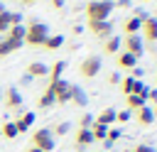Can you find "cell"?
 <instances>
[{"label": "cell", "mask_w": 157, "mask_h": 152, "mask_svg": "<svg viewBox=\"0 0 157 152\" xmlns=\"http://www.w3.org/2000/svg\"><path fill=\"white\" fill-rule=\"evenodd\" d=\"M47 37H49V29H47V22H39V20H32V22H29V27L25 29V44H29V47H42Z\"/></svg>", "instance_id": "6da1fadb"}, {"label": "cell", "mask_w": 157, "mask_h": 152, "mask_svg": "<svg viewBox=\"0 0 157 152\" xmlns=\"http://www.w3.org/2000/svg\"><path fill=\"white\" fill-rule=\"evenodd\" d=\"M113 12V0H91L86 5V15L88 20L93 22H101V20H108Z\"/></svg>", "instance_id": "7a4b0ae2"}, {"label": "cell", "mask_w": 157, "mask_h": 152, "mask_svg": "<svg viewBox=\"0 0 157 152\" xmlns=\"http://www.w3.org/2000/svg\"><path fill=\"white\" fill-rule=\"evenodd\" d=\"M32 147H37L39 152H52L54 150V135L49 127H39L32 132Z\"/></svg>", "instance_id": "3957f363"}, {"label": "cell", "mask_w": 157, "mask_h": 152, "mask_svg": "<svg viewBox=\"0 0 157 152\" xmlns=\"http://www.w3.org/2000/svg\"><path fill=\"white\" fill-rule=\"evenodd\" d=\"M47 88L52 91V96H54V103L64 105V103H69V101H71V83H69V81L59 78V81H52Z\"/></svg>", "instance_id": "277c9868"}, {"label": "cell", "mask_w": 157, "mask_h": 152, "mask_svg": "<svg viewBox=\"0 0 157 152\" xmlns=\"http://www.w3.org/2000/svg\"><path fill=\"white\" fill-rule=\"evenodd\" d=\"M101 69H103V61H101V56H96V54H91V56H86V59L81 61V76H83V78L98 76Z\"/></svg>", "instance_id": "5b68a950"}, {"label": "cell", "mask_w": 157, "mask_h": 152, "mask_svg": "<svg viewBox=\"0 0 157 152\" xmlns=\"http://www.w3.org/2000/svg\"><path fill=\"white\" fill-rule=\"evenodd\" d=\"M88 29H91L98 39H108V37H113V22H110V20H101V22L88 20Z\"/></svg>", "instance_id": "8992f818"}, {"label": "cell", "mask_w": 157, "mask_h": 152, "mask_svg": "<svg viewBox=\"0 0 157 152\" xmlns=\"http://www.w3.org/2000/svg\"><path fill=\"white\" fill-rule=\"evenodd\" d=\"M2 101H5V105H7L10 110H20V108H22V93H20V88H17V86L5 88V91H2Z\"/></svg>", "instance_id": "52a82bcc"}, {"label": "cell", "mask_w": 157, "mask_h": 152, "mask_svg": "<svg viewBox=\"0 0 157 152\" xmlns=\"http://www.w3.org/2000/svg\"><path fill=\"white\" fill-rule=\"evenodd\" d=\"M123 44H125V51H128V54H132L135 59H140V56H142V51H145L142 39H140L137 34H128V37L123 39Z\"/></svg>", "instance_id": "ba28073f"}, {"label": "cell", "mask_w": 157, "mask_h": 152, "mask_svg": "<svg viewBox=\"0 0 157 152\" xmlns=\"http://www.w3.org/2000/svg\"><path fill=\"white\" fill-rule=\"evenodd\" d=\"M91 142H93L91 130H88V127H78L76 135H74V145H76V150H83V147H88Z\"/></svg>", "instance_id": "9c48e42d"}, {"label": "cell", "mask_w": 157, "mask_h": 152, "mask_svg": "<svg viewBox=\"0 0 157 152\" xmlns=\"http://www.w3.org/2000/svg\"><path fill=\"white\" fill-rule=\"evenodd\" d=\"M27 76L29 78H44V76H49V66L44 61H32L27 66Z\"/></svg>", "instance_id": "30bf717a"}, {"label": "cell", "mask_w": 157, "mask_h": 152, "mask_svg": "<svg viewBox=\"0 0 157 152\" xmlns=\"http://www.w3.org/2000/svg\"><path fill=\"white\" fill-rule=\"evenodd\" d=\"M15 123V127H17V135L20 132H27L29 127H32V123H34V113H22L17 120H12Z\"/></svg>", "instance_id": "8fae6325"}, {"label": "cell", "mask_w": 157, "mask_h": 152, "mask_svg": "<svg viewBox=\"0 0 157 152\" xmlns=\"http://www.w3.org/2000/svg\"><path fill=\"white\" fill-rule=\"evenodd\" d=\"M142 29H145V37L150 42H157V17H145L142 20Z\"/></svg>", "instance_id": "7c38bea8"}, {"label": "cell", "mask_w": 157, "mask_h": 152, "mask_svg": "<svg viewBox=\"0 0 157 152\" xmlns=\"http://www.w3.org/2000/svg\"><path fill=\"white\" fill-rule=\"evenodd\" d=\"M135 118H137L140 125H152V123H155V113H152V108H147V105L137 108V110H135Z\"/></svg>", "instance_id": "4fadbf2b"}, {"label": "cell", "mask_w": 157, "mask_h": 152, "mask_svg": "<svg viewBox=\"0 0 157 152\" xmlns=\"http://www.w3.org/2000/svg\"><path fill=\"white\" fill-rule=\"evenodd\" d=\"M20 47H22V42H15V39L5 37V39L0 42V56H7V54H12V51H17Z\"/></svg>", "instance_id": "5bb4252c"}, {"label": "cell", "mask_w": 157, "mask_h": 152, "mask_svg": "<svg viewBox=\"0 0 157 152\" xmlns=\"http://www.w3.org/2000/svg\"><path fill=\"white\" fill-rule=\"evenodd\" d=\"M93 120L101 123V125H105V127H110V125L115 123V110H113V108H105V110H101L98 118H93Z\"/></svg>", "instance_id": "9a60e30c"}, {"label": "cell", "mask_w": 157, "mask_h": 152, "mask_svg": "<svg viewBox=\"0 0 157 152\" xmlns=\"http://www.w3.org/2000/svg\"><path fill=\"white\" fill-rule=\"evenodd\" d=\"M71 101H74L76 105L83 108V105L88 103V96H86V91H83L81 86H71Z\"/></svg>", "instance_id": "2e32d148"}, {"label": "cell", "mask_w": 157, "mask_h": 152, "mask_svg": "<svg viewBox=\"0 0 157 152\" xmlns=\"http://www.w3.org/2000/svg\"><path fill=\"white\" fill-rule=\"evenodd\" d=\"M140 29H142V20H140L137 15H132V17L125 20V32H128V34H137Z\"/></svg>", "instance_id": "e0dca14e"}, {"label": "cell", "mask_w": 157, "mask_h": 152, "mask_svg": "<svg viewBox=\"0 0 157 152\" xmlns=\"http://www.w3.org/2000/svg\"><path fill=\"white\" fill-rule=\"evenodd\" d=\"M118 66H120V69H135V66H137V59H135L132 54L123 51V54H118Z\"/></svg>", "instance_id": "ac0fdd59"}, {"label": "cell", "mask_w": 157, "mask_h": 152, "mask_svg": "<svg viewBox=\"0 0 157 152\" xmlns=\"http://www.w3.org/2000/svg\"><path fill=\"white\" fill-rule=\"evenodd\" d=\"M125 103H128V110H130V113H135V110H137V108H142L147 101H145V98H140V96H135V93H130V96H125Z\"/></svg>", "instance_id": "d6986e66"}, {"label": "cell", "mask_w": 157, "mask_h": 152, "mask_svg": "<svg viewBox=\"0 0 157 152\" xmlns=\"http://www.w3.org/2000/svg\"><path fill=\"white\" fill-rule=\"evenodd\" d=\"M61 44H64V37H61V34H49V37L44 39V44H42V47H47L49 51H54V49H59Z\"/></svg>", "instance_id": "ffe728a7"}, {"label": "cell", "mask_w": 157, "mask_h": 152, "mask_svg": "<svg viewBox=\"0 0 157 152\" xmlns=\"http://www.w3.org/2000/svg\"><path fill=\"white\" fill-rule=\"evenodd\" d=\"M120 44H123V39H120V37H108V39H105V44H103V49H105V54H118Z\"/></svg>", "instance_id": "44dd1931"}, {"label": "cell", "mask_w": 157, "mask_h": 152, "mask_svg": "<svg viewBox=\"0 0 157 152\" xmlns=\"http://www.w3.org/2000/svg\"><path fill=\"white\" fill-rule=\"evenodd\" d=\"M64 69H66V61H54V66L49 69V83L52 81H59L61 74H64Z\"/></svg>", "instance_id": "7402d4cb"}, {"label": "cell", "mask_w": 157, "mask_h": 152, "mask_svg": "<svg viewBox=\"0 0 157 152\" xmlns=\"http://www.w3.org/2000/svg\"><path fill=\"white\" fill-rule=\"evenodd\" d=\"M7 37L15 39V42H22V44H25V27H22V25H12V27L7 29Z\"/></svg>", "instance_id": "603a6c76"}, {"label": "cell", "mask_w": 157, "mask_h": 152, "mask_svg": "<svg viewBox=\"0 0 157 152\" xmlns=\"http://www.w3.org/2000/svg\"><path fill=\"white\" fill-rule=\"evenodd\" d=\"M37 105H39L42 110H47V108H52V105H56V103H54V96H52V91H49V88H47V91H44V93L39 96V101H37Z\"/></svg>", "instance_id": "cb8c5ba5"}, {"label": "cell", "mask_w": 157, "mask_h": 152, "mask_svg": "<svg viewBox=\"0 0 157 152\" xmlns=\"http://www.w3.org/2000/svg\"><path fill=\"white\" fill-rule=\"evenodd\" d=\"M88 130H91L93 140H105V132H108V127H105V125H101V123H96V120H93V125H91Z\"/></svg>", "instance_id": "d4e9b609"}, {"label": "cell", "mask_w": 157, "mask_h": 152, "mask_svg": "<svg viewBox=\"0 0 157 152\" xmlns=\"http://www.w3.org/2000/svg\"><path fill=\"white\" fill-rule=\"evenodd\" d=\"M0 132H2V137H5V140H15V137H17V127H15V123H12V120H10V123H5Z\"/></svg>", "instance_id": "484cf974"}, {"label": "cell", "mask_w": 157, "mask_h": 152, "mask_svg": "<svg viewBox=\"0 0 157 152\" xmlns=\"http://www.w3.org/2000/svg\"><path fill=\"white\" fill-rule=\"evenodd\" d=\"M12 27V12H0V32H7Z\"/></svg>", "instance_id": "4316f807"}, {"label": "cell", "mask_w": 157, "mask_h": 152, "mask_svg": "<svg viewBox=\"0 0 157 152\" xmlns=\"http://www.w3.org/2000/svg\"><path fill=\"white\" fill-rule=\"evenodd\" d=\"M120 88H123V93H125V96H130V93H132V88H135V78H132V76L120 78Z\"/></svg>", "instance_id": "83f0119b"}, {"label": "cell", "mask_w": 157, "mask_h": 152, "mask_svg": "<svg viewBox=\"0 0 157 152\" xmlns=\"http://www.w3.org/2000/svg\"><path fill=\"white\" fill-rule=\"evenodd\" d=\"M118 137H120V130L118 127H108V132H105V147H110Z\"/></svg>", "instance_id": "f1b7e54d"}, {"label": "cell", "mask_w": 157, "mask_h": 152, "mask_svg": "<svg viewBox=\"0 0 157 152\" xmlns=\"http://www.w3.org/2000/svg\"><path fill=\"white\" fill-rule=\"evenodd\" d=\"M69 127H71L69 123H56V125H54V130H52V135H59V137H61V135H66V132H69Z\"/></svg>", "instance_id": "f546056e"}, {"label": "cell", "mask_w": 157, "mask_h": 152, "mask_svg": "<svg viewBox=\"0 0 157 152\" xmlns=\"http://www.w3.org/2000/svg\"><path fill=\"white\" fill-rule=\"evenodd\" d=\"M130 115H132V113H130L128 108H125V110H115V123H128Z\"/></svg>", "instance_id": "4dcf8cb0"}, {"label": "cell", "mask_w": 157, "mask_h": 152, "mask_svg": "<svg viewBox=\"0 0 157 152\" xmlns=\"http://www.w3.org/2000/svg\"><path fill=\"white\" fill-rule=\"evenodd\" d=\"M91 125H93V115L91 113H83L78 118V127H91Z\"/></svg>", "instance_id": "1f68e13d"}, {"label": "cell", "mask_w": 157, "mask_h": 152, "mask_svg": "<svg viewBox=\"0 0 157 152\" xmlns=\"http://www.w3.org/2000/svg\"><path fill=\"white\" fill-rule=\"evenodd\" d=\"M130 152H157V150H155L152 145H135Z\"/></svg>", "instance_id": "d6a6232c"}, {"label": "cell", "mask_w": 157, "mask_h": 152, "mask_svg": "<svg viewBox=\"0 0 157 152\" xmlns=\"http://www.w3.org/2000/svg\"><path fill=\"white\" fill-rule=\"evenodd\" d=\"M108 83H110V86L120 83V76H118V74H110V76H108Z\"/></svg>", "instance_id": "836d02e7"}, {"label": "cell", "mask_w": 157, "mask_h": 152, "mask_svg": "<svg viewBox=\"0 0 157 152\" xmlns=\"http://www.w3.org/2000/svg\"><path fill=\"white\" fill-rule=\"evenodd\" d=\"M147 101H155V103H157V88H150V93H147Z\"/></svg>", "instance_id": "e575fe53"}, {"label": "cell", "mask_w": 157, "mask_h": 152, "mask_svg": "<svg viewBox=\"0 0 157 152\" xmlns=\"http://www.w3.org/2000/svg\"><path fill=\"white\" fill-rule=\"evenodd\" d=\"M12 25H22V15H17V12H12Z\"/></svg>", "instance_id": "d590c367"}, {"label": "cell", "mask_w": 157, "mask_h": 152, "mask_svg": "<svg viewBox=\"0 0 157 152\" xmlns=\"http://www.w3.org/2000/svg\"><path fill=\"white\" fill-rule=\"evenodd\" d=\"M52 7H54V10H61V7H64V0H52Z\"/></svg>", "instance_id": "8d00e7d4"}, {"label": "cell", "mask_w": 157, "mask_h": 152, "mask_svg": "<svg viewBox=\"0 0 157 152\" xmlns=\"http://www.w3.org/2000/svg\"><path fill=\"white\" fill-rule=\"evenodd\" d=\"M27 152H39V150H37V147H29V150H27Z\"/></svg>", "instance_id": "74e56055"}, {"label": "cell", "mask_w": 157, "mask_h": 152, "mask_svg": "<svg viewBox=\"0 0 157 152\" xmlns=\"http://www.w3.org/2000/svg\"><path fill=\"white\" fill-rule=\"evenodd\" d=\"M22 2H27V5H32V2H37V0H22Z\"/></svg>", "instance_id": "f35d334b"}, {"label": "cell", "mask_w": 157, "mask_h": 152, "mask_svg": "<svg viewBox=\"0 0 157 152\" xmlns=\"http://www.w3.org/2000/svg\"><path fill=\"white\" fill-rule=\"evenodd\" d=\"M0 12H5V5H2V2H0Z\"/></svg>", "instance_id": "ab89813d"}, {"label": "cell", "mask_w": 157, "mask_h": 152, "mask_svg": "<svg viewBox=\"0 0 157 152\" xmlns=\"http://www.w3.org/2000/svg\"><path fill=\"white\" fill-rule=\"evenodd\" d=\"M0 101H2V91H0Z\"/></svg>", "instance_id": "60d3db41"}, {"label": "cell", "mask_w": 157, "mask_h": 152, "mask_svg": "<svg viewBox=\"0 0 157 152\" xmlns=\"http://www.w3.org/2000/svg\"><path fill=\"white\" fill-rule=\"evenodd\" d=\"M101 152H108V150H101Z\"/></svg>", "instance_id": "b9f144b4"}, {"label": "cell", "mask_w": 157, "mask_h": 152, "mask_svg": "<svg viewBox=\"0 0 157 152\" xmlns=\"http://www.w3.org/2000/svg\"><path fill=\"white\" fill-rule=\"evenodd\" d=\"M145 2H150V0H145Z\"/></svg>", "instance_id": "7bdbcfd3"}]
</instances>
